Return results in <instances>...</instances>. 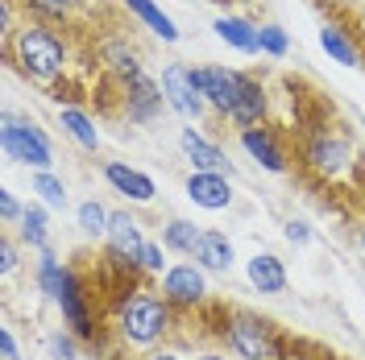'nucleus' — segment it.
<instances>
[{
	"label": "nucleus",
	"mask_w": 365,
	"mask_h": 360,
	"mask_svg": "<svg viewBox=\"0 0 365 360\" xmlns=\"http://www.w3.org/2000/svg\"><path fill=\"white\" fill-rule=\"evenodd\" d=\"M287 360H336L332 352H319L316 344H303V339H291V352Z\"/></svg>",
	"instance_id": "nucleus-34"
},
{
	"label": "nucleus",
	"mask_w": 365,
	"mask_h": 360,
	"mask_svg": "<svg viewBox=\"0 0 365 360\" xmlns=\"http://www.w3.org/2000/svg\"><path fill=\"white\" fill-rule=\"evenodd\" d=\"M0 356L4 360H21V348H17V336L9 327H0Z\"/></svg>",
	"instance_id": "nucleus-35"
},
{
	"label": "nucleus",
	"mask_w": 365,
	"mask_h": 360,
	"mask_svg": "<svg viewBox=\"0 0 365 360\" xmlns=\"http://www.w3.org/2000/svg\"><path fill=\"white\" fill-rule=\"evenodd\" d=\"M299 158H303V170L319 182H344L357 174V166H365V158H357L353 137L344 133L341 125H328V120L307 129Z\"/></svg>",
	"instance_id": "nucleus-4"
},
{
	"label": "nucleus",
	"mask_w": 365,
	"mask_h": 360,
	"mask_svg": "<svg viewBox=\"0 0 365 360\" xmlns=\"http://www.w3.org/2000/svg\"><path fill=\"white\" fill-rule=\"evenodd\" d=\"M21 216H25V207H21V199H17V191H0V224L4 228H17L21 224Z\"/></svg>",
	"instance_id": "nucleus-31"
},
{
	"label": "nucleus",
	"mask_w": 365,
	"mask_h": 360,
	"mask_svg": "<svg viewBox=\"0 0 365 360\" xmlns=\"http://www.w3.org/2000/svg\"><path fill=\"white\" fill-rule=\"evenodd\" d=\"M108 83H116V79H108ZM116 100H120L116 112L125 116L129 125H154L162 116V108H166L162 83H154L145 70L133 75V79H120V83H116Z\"/></svg>",
	"instance_id": "nucleus-8"
},
{
	"label": "nucleus",
	"mask_w": 365,
	"mask_h": 360,
	"mask_svg": "<svg viewBox=\"0 0 365 360\" xmlns=\"http://www.w3.org/2000/svg\"><path fill=\"white\" fill-rule=\"evenodd\" d=\"M46 356L50 360H79V336L71 327H58L46 336Z\"/></svg>",
	"instance_id": "nucleus-27"
},
{
	"label": "nucleus",
	"mask_w": 365,
	"mask_h": 360,
	"mask_svg": "<svg viewBox=\"0 0 365 360\" xmlns=\"http://www.w3.org/2000/svg\"><path fill=\"white\" fill-rule=\"evenodd\" d=\"M91 298H96V294H88L83 273L71 270L67 286H63V294H58V302H54V307L63 311V323H67L71 332L79 336V344H83V348H104V332H100V323H96Z\"/></svg>",
	"instance_id": "nucleus-6"
},
{
	"label": "nucleus",
	"mask_w": 365,
	"mask_h": 360,
	"mask_svg": "<svg viewBox=\"0 0 365 360\" xmlns=\"http://www.w3.org/2000/svg\"><path fill=\"white\" fill-rule=\"evenodd\" d=\"M120 4H125V9H129V13H133L137 21L145 25V29H150V33H154V38H162V42H179L182 33H179V25L170 21V17H166V13H162L158 4H154V0H120Z\"/></svg>",
	"instance_id": "nucleus-24"
},
{
	"label": "nucleus",
	"mask_w": 365,
	"mask_h": 360,
	"mask_svg": "<svg viewBox=\"0 0 365 360\" xmlns=\"http://www.w3.org/2000/svg\"><path fill=\"white\" fill-rule=\"evenodd\" d=\"M75 220H79V228H83V236H91V240H108L113 211H108L100 199H83L79 207H75Z\"/></svg>",
	"instance_id": "nucleus-26"
},
{
	"label": "nucleus",
	"mask_w": 365,
	"mask_h": 360,
	"mask_svg": "<svg viewBox=\"0 0 365 360\" xmlns=\"http://www.w3.org/2000/svg\"><path fill=\"white\" fill-rule=\"evenodd\" d=\"M212 315L220 319V344L232 360H287L291 336H282V327L274 319L257 315L250 307H212Z\"/></svg>",
	"instance_id": "nucleus-3"
},
{
	"label": "nucleus",
	"mask_w": 365,
	"mask_h": 360,
	"mask_svg": "<svg viewBox=\"0 0 365 360\" xmlns=\"http://www.w3.org/2000/svg\"><path fill=\"white\" fill-rule=\"evenodd\" d=\"M245 277H250V286L262 298H282L287 286H291V273H287V261L270 253V248H257L250 261H245Z\"/></svg>",
	"instance_id": "nucleus-15"
},
{
	"label": "nucleus",
	"mask_w": 365,
	"mask_h": 360,
	"mask_svg": "<svg viewBox=\"0 0 365 360\" xmlns=\"http://www.w3.org/2000/svg\"><path fill=\"white\" fill-rule=\"evenodd\" d=\"M166 253H170V248L162 245V240H145V248H141V273H150V277H162V273L170 270Z\"/></svg>",
	"instance_id": "nucleus-30"
},
{
	"label": "nucleus",
	"mask_w": 365,
	"mask_h": 360,
	"mask_svg": "<svg viewBox=\"0 0 365 360\" xmlns=\"http://www.w3.org/2000/svg\"><path fill=\"white\" fill-rule=\"evenodd\" d=\"M17 240L25 248H34V253H46V248L54 245V236H50V207H42V203L25 207L21 224H17Z\"/></svg>",
	"instance_id": "nucleus-21"
},
{
	"label": "nucleus",
	"mask_w": 365,
	"mask_h": 360,
	"mask_svg": "<svg viewBox=\"0 0 365 360\" xmlns=\"http://www.w3.org/2000/svg\"><path fill=\"white\" fill-rule=\"evenodd\" d=\"M200 236H204V228L195 224V220H182V216H170V220L162 224V245L170 248L175 257H195Z\"/></svg>",
	"instance_id": "nucleus-23"
},
{
	"label": "nucleus",
	"mask_w": 365,
	"mask_h": 360,
	"mask_svg": "<svg viewBox=\"0 0 365 360\" xmlns=\"http://www.w3.org/2000/svg\"><path fill=\"white\" fill-rule=\"evenodd\" d=\"M282 236H287L295 248H307L312 240H316V228L307 224V220H295V216H291V220L282 224Z\"/></svg>",
	"instance_id": "nucleus-33"
},
{
	"label": "nucleus",
	"mask_w": 365,
	"mask_h": 360,
	"mask_svg": "<svg viewBox=\"0 0 365 360\" xmlns=\"http://www.w3.org/2000/svg\"><path fill=\"white\" fill-rule=\"evenodd\" d=\"M175 319H179L175 307L158 290L133 282V286H125L116 294V302H113V336L125 348L154 352V348H162L166 339L175 336Z\"/></svg>",
	"instance_id": "nucleus-2"
},
{
	"label": "nucleus",
	"mask_w": 365,
	"mask_h": 360,
	"mask_svg": "<svg viewBox=\"0 0 365 360\" xmlns=\"http://www.w3.org/2000/svg\"><path fill=\"white\" fill-rule=\"evenodd\" d=\"M25 13H29V21H42V25H67V4H58V0H21Z\"/></svg>",
	"instance_id": "nucleus-29"
},
{
	"label": "nucleus",
	"mask_w": 365,
	"mask_h": 360,
	"mask_svg": "<svg viewBox=\"0 0 365 360\" xmlns=\"http://www.w3.org/2000/svg\"><path fill=\"white\" fill-rule=\"evenodd\" d=\"M357 25H361V38H365V4L357 9Z\"/></svg>",
	"instance_id": "nucleus-39"
},
{
	"label": "nucleus",
	"mask_w": 365,
	"mask_h": 360,
	"mask_svg": "<svg viewBox=\"0 0 365 360\" xmlns=\"http://www.w3.org/2000/svg\"><path fill=\"white\" fill-rule=\"evenodd\" d=\"M158 282V294L175 307V315H195L200 307H207V273L195 261H175Z\"/></svg>",
	"instance_id": "nucleus-7"
},
{
	"label": "nucleus",
	"mask_w": 365,
	"mask_h": 360,
	"mask_svg": "<svg viewBox=\"0 0 365 360\" xmlns=\"http://www.w3.org/2000/svg\"><path fill=\"white\" fill-rule=\"evenodd\" d=\"M195 265L204 273H216V277H228L232 265H237V248L228 240V232L220 228H204L200 236V248H195Z\"/></svg>",
	"instance_id": "nucleus-17"
},
{
	"label": "nucleus",
	"mask_w": 365,
	"mask_h": 360,
	"mask_svg": "<svg viewBox=\"0 0 365 360\" xmlns=\"http://www.w3.org/2000/svg\"><path fill=\"white\" fill-rule=\"evenodd\" d=\"M266 116H270V91H266V79L253 75V70H237V100H232L228 125L241 133V129L266 125Z\"/></svg>",
	"instance_id": "nucleus-10"
},
{
	"label": "nucleus",
	"mask_w": 365,
	"mask_h": 360,
	"mask_svg": "<svg viewBox=\"0 0 365 360\" xmlns=\"http://www.w3.org/2000/svg\"><path fill=\"white\" fill-rule=\"evenodd\" d=\"M162 95H166V108L182 116V120H204L212 112L207 100L200 95V88H195V70L187 63H170L162 70Z\"/></svg>",
	"instance_id": "nucleus-9"
},
{
	"label": "nucleus",
	"mask_w": 365,
	"mask_h": 360,
	"mask_svg": "<svg viewBox=\"0 0 365 360\" xmlns=\"http://www.w3.org/2000/svg\"><path fill=\"white\" fill-rule=\"evenodd\" d=\"M75 265H67V261H58L54 257V248H46V253H38V265H34V282H38V290L50 298V302H58V294H63V286H67V277Z\"/></svg>",
	"instance_id": "nucleus-22"
},
{
	"label": "nucleus",
	"mask_w": 365,
	"mask_h": 360,
	"mask_svg": "<svg viewBox=\"0 0 365 360\" xmlns=\"http://www.w3.org/2000/svg\"><path fill=\"white\" fill-rule=\"evenodd\" d=\"M29 191H34V195H38V203H42V207H50V211H63V207H67V199H71L67 182L58 179L54 170H38V174L29 179Z\"/></svg>",
	"instance_id": "nucleus-25"
},
{
	"label": "nucleus",
	"mask_w": 365,
	"mask_h": 360,
	"mask_svg": "<svg viewBox=\"0 0 365 360\" xmlns=\"http://www.w3.org/2000/svg\"><path fill=\"white\" fill-rule=\"evenodd\" d=\"M195 360H228V352H216V348H207V352H200Z\"/></svg>",
	"instance_id": "nucleus-37"
},
{
	"label": "nucleus",
	"mask_w": 365,
	"mask_h": 360,
	"mask_svg": "<svg viewBox=\"0 0 365 360\" xmlns=\"http://www.w3.org/2000/svg\"><path fill=\"white\" fill-rule=\"evenodd\" d=\"M195 70V88L200 95L207 100V108L216 120H225L228 125V112H232V100H237V70L232 67H191Z\"/></svg>",
	"instance_id": "nucleus-13"
},
{
	"label": "nucleus",
	"mask_w": 365,
	"mask_h": 360,
	"mask_svg": "<svg viewBox=\"0 0 365 360\" xmlns=\"http://www.w3.org/2000/svg\"><path fill=\"white\" fill-rule=\"evenodd\" d=\"M100 174H104V182L113 186L120 199H129V203H154L158 199V186H154V179L145 174V170H137V166H129V162H120V158H108V162H100Z\"/></svg>",
	"instance_id": "nucleus-12"
},
{
	"label": "nucleus",
	"mask_w": 365,
	"mask_h": 360,
	"mask_svg": "<svg viewBox=\"0 0 365 360\" xmlns=\"http://www.w3.org/2000/svg\"><path fill=\"white\" fill-rule=\"evenodd\" d=\"M182 191H187V199L195 203V207H204V211H228L237 195H232V179L228 174H204V170H191L187 182H182Z\"/></svg>",
	"instance_id": "nucleus-16"
},
{
	"label": "nucleus",
	"mask_w": 365,
	"mask_h": 360,
	"mask_svg": "<svg viewBox=\"0 0 365 360\" xmlns=\"http://www.w3.org/2000/svg\"><path fill=\"white\" fill-rule=\"evenodd\" d=\"M179 149L182 158L191 162V170H204V174H228L232 179V162L220 149V141H212L200 129H179Z\"/></svg>",
	"instance_id": "nucleus-14"
},
{
	"label": "nucleus",
	"mask_w": 365,
	"mask_h": 360,
	"mask_svg": "<svg viewBox=\"0 0 365 360\" xmlns=\"http://www.w3.org/2000/svg\"><path fill=\"white\" fill-rule=\"evenodd\" d=\"M257 42H262V54H270V58H287L291 54V38H287V29L282 25H257Z\"/></svg>",
	"instance_id": "nucleus-28"
},
{
	"label": "nucleus",
	"mask_w": 365,
	"mask_h": 360,
	"mask_svg": "<svg viewBox=\"0 0 365 360\" xmlns=\"http://www.w3.org/2000/svg\"><path fill=\"white\" fill-rule=\"evenodd\" d=\"M216 38L232 50H241V54H262V42H257V25L245 21V17H237V13H225V17H216Z\"/></svg>",
	"instance_id": "nucleus-20"
},
{
	"label": "nucleus",
	"mask_w": 365,
	"mask_h": 360,
	"mask_svg": "<svg viewBox=\"0 0 365 360\" xmlns=\"http://www.w3.org/2000/svg\"><path fill=\"white\" fill-rule=\"evenodd\" d=\"M237 145H241V149H245V154H250L266 174H287V170H291V149H287L282 133L270 129V125L241 129V133H237Z\"/></svg>",
	"instance_id": "nucleus-11"
},
{
	"label": "nucleus",
	"mask_w": 365,
	"mask_h": 360,
	"mask_svg": "<svg viewBox=\"0 0 365 360\" xmlns=\"http://www.w3.org/2000/svg\"><path fill=\"white\" fill-rule=\"evenodd\" d=\"M137 360H182L175 348H154V352H141Z\"/></svg>",
	"instance_id": "nucleus-36"
},
{
	"label": "nucleus",
	"mask_w": 365,
	"mask_h": 360,
	"mask_svg": "<svg viewBox=\"0 0 365 360\" xmlns=\"http://www.w3.org/2000/svg\"><path fill=\"white\" fill-rule=\"evenodd\" d=\"M4 58L13 63V70L29 79V83H42L54 91V100L63 104V91L67 88V70H71V42L42 21H25L17 29V38L4 46Z\"/></svg>",
	"instance_id": "nucleus-1"
},
{
	"label": "nucleus",
	"mask_w": 365,
	"mask_h": 360,
	"mask_svg": "<svg viewBox=\"0 0 365 360\" xmlns=\"http://www.w3.org/2000/svg\"><path fill=\"white\" fill-rule=\"evenodd\" d=\"M357 245H361V253H365V216H361V224H357Z\"/></svg>",
	"instance_id": "nucleus-38"
},
{
	"label": "nucleus",
	"mask_w": 365,
	"mask_h": 360,
	"mask_svg": "<svg viewBox=\"0 0 365 360\" xmlns=\"http://www.w3.org/2000/svg\"><path fill=\"white\" fill-rule=\"evenodd\" d=\"M0 145H4V158L34 170V174L38 170H54V145H50L46 129L34 116L4 108V116H0Z\"/></svg>",
	"instance_id": "nucleus-5"
},
{
	"label": "nucleus",
	"mask_w": 365,
	"mask_h": 360,
	"mask_svg": "<svg viewBox=\"0 0 365 360\" xmlns=\"http://www.w3.org/2000/svg\"><path fill=\"white\" fill-rule=\"evenodd\" d=\"M319 46H324V54L332 58V63H341V67H361V46L357 38L336 21H324L319 25Z\"/></svg>",
	"instance_id": "nucleus-18"
},
{
	"label": "nucleus",
	"mask_w": 365,
	"mask_h": 360,
	"mask_svg": "<svg viewBox=\"0 0 365 360\" xmlns=\"http://www.w3.org/2000/svg\"><path fill=\"white\" fill-rule=\"evenodd\" d=\"M58 129H63L79 149H88V154L100 149V129H96V120H91L79 104H58Z\"/></svg>",
	"instance_id": "nucleus-19"
},
{
	"label": "nucleus",
	"mask_w": 365,
	"mask_h": 360,
	"mask_svg": "<svg viewBox=\"0 0 365 360\" xmlns=\"http://www.w3.org/2000/svg\"><path fill=\"white\" fill-rule=\"evenodd\" d=\"M58 4H67V9H83V0H58Z\"/></svg>",
	"instance_id": "nucleus-40"
},
{
	"label": "nucleus",
	"mask_w": 365,
	"mask_h": 360,
	"mask_svg": "<svg viewBox=\"0 0 365 360\" xmlns=\"http://www.w3.org/2000/svg\"><path fill=\"white\" fill-rule=\"evenodd\" d=\"M17 270H21V248H17V240L4 232V236H0V273L13 277Z\"/></svg>",
	"instance_id": "nucleus-32"
}]
</instances>
